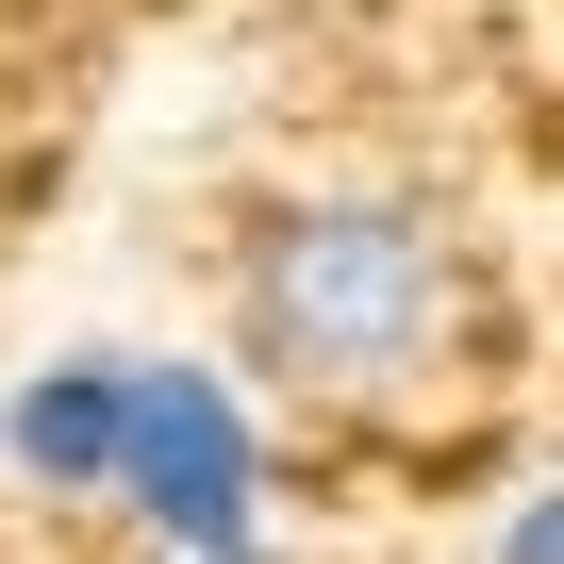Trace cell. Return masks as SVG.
I'll return each mask as SVG.
<instances>
[{
  "mask_svg": "<svg viewBox=\"0 0 564 564\" xmlns=\"http://www.w3.org/2000/svg\"><path fill=\"white\" fill-rule=\"evenodd\" d=\"M465 316V282H448V232L415 199H300V216H265L249 249V349L282 382H316V399H399Z\"/></svg>",
  "mask_w": 564,
  "mask_h": 564,
  "instance_id": "6da1fadb",
  "label": "cell"
},
{
  "mask_svg": "<svg viewBox=\"0 0 564 564\" xmlns=\"http://www.w3.org/2000/svg\"><path fill=\"white\" fill-rule=\"evenodd\" d=\"M100 481L166 531V564H265V498H249V432L199 366H117V432Z\"/></svg>",
  "mask_w": 564,
  "mask_h": 564,
  "instance_id": "7a4b0ae2",
  "label": "cell"
},
{
  "mask_svg": "<svg viewBox=\"0 0 564 564\" xmlns=\"http://www.w3.org/2000/svg\"><path fill=\"white\" fill-rule=\"evenodd\" d=\"M514 564H564V498H531V514H514Z\"/></svg>",
  "mask_w": 564,
  "mask_h": 564,
  "instance_id": "3957f363",
  "label": "cell"
}]
</instances>
